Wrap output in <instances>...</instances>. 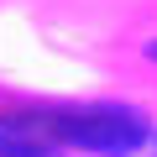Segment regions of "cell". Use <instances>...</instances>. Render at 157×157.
<instances>
[{
  "mask_svg": "<svg viewBox=\"0 0 157 157\" xmlns=\"http://www.w3.org/2000/svg\"><path fill=\"white\" fill-rule=\"evenodd\" d=\"M47 121H52L58 141L89 147V152H100V157H121V152H131V147H136V141L152 131V121H147L141 110H131V105H84V110H52Z\"/></svg>",
  "mask_w": 157,
  "mask_h": 157,
  "instance_id": "1",
  "label": "cell"
},
{
  "mask_svg": "<svg viewBox=\"0 0 157 157\" xmlns=\"http://www.w3.org/2000/svg\"><path fill=\"white\" fill-rule=\"evenodd\" d=\"M58 147L47 115H0V157H58Z\"/></svg>",
  "mask_w": 157,
  "mask_h": 157,
  "instance_id": "2",
  "label": "cell"
},
{
  "mask_svg": "<svg viewBox=\"0 0 157 157\" xmlns=\"http://www.w3.org/2000/svg\"><path fill=\"white\" fill-rule=\"evenodd\" d=\"M147 58H157V42H147Z\"/></svg>",
  "mask_w": 157,
  "mask_h": 157,
  "instance_id": "3",
  "label": "cell"
}]
</instances>
